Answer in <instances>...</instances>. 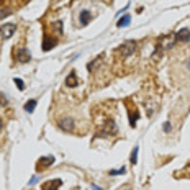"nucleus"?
I'll return each instance as SVG.
<instances>
[{"instance_id":"f257e3e1","label":"nucleus","mask_w":190,"mask_h":190,"mask_svg":"<svg viewBox=\"0 0 190 190\" xmlns=\"http://www.w3.org/2000/svg\"><path fill=\"white\" fill-rule=\"evenodd\" d=\"M16 31V25H13V23H7V25H3L2 28H0V36L3 38V39H8V38H12L13 34Z\"/></svg>"},{"instance_id":"f03ea898","label":"nucleus","mask_w":190,"mask_h":190,"mask_svg":"<svg viewBox=\"0 0 190 190\" xmlns=\"http://www.w3.org/2000/svg\"><path fill=\"white\" fill-rule=\"evenodd\" d=\"M118 51H120V54H121L123 57H128V56H131V54L136 51V43H134V41H126Z\"/></svg>"},{"instance_id":"7ed1b4c3","label":"nucleus","mask_w":190,"mask_h":190,"mask_svg":"<svg viewBox=\"0 0 190 190\" xmlns=\"http://www.w3.org/2000/svg\"><path fill=\"white\" fill-rule=\"evenodd\" d=\"M57 126H59L63 131H66V133H71V131H74L75 123H74L72 118H61L59 121H57Z\"/></svg>"},{"instance_id":"20e7f679","label":"nucleus","mask_w":190,"mask_h":190,"mask_svg":"<svg viewBox=\"0 0 190 190\" xmlns=\"http://www.w3.org/2000/svg\"><path fill=\"white\" fill-rule=\"evenodd\" d=\"M56 44H57L56 38L49 36V34H44V38H43V51H51Z\"/></svg>"},{"instance_id":"39448f33","label":"nucleus","mask_w":190,"mask_h":190,"mask_svg":"<svg viewBox=\"0 0 190 190\" xmlns=\"http://www.w3.org/2000/svg\"><path fill=\"white\" fill-rule=\"evenodd\" d=\"M53 164H54V157L53 156L41 157L39 161H38V164H36V171L39 172L41 169H46V167H49V165H53Z\"/></svg>"},{"instance_id":"423d86ee","label":"nucleus","mask_w":190,"mask_h":190,"mask_svg":"<svg viewBox=\"0 0 190 190\" xmlns=\"http://www.w3.org/2000/svg\"><path fill=\"white\" fill-rule=\"evenodd\" d=\"M61 184H63V180H61V179H53V180L44 182V184L41 185V190H57Z\"/></svg>"},{"instance_id":"0eeeda50","label":"nucleus","mask_w":190,"mask_h":190,"mask_svg":"<svg viewBox=\"0 0 190 190\" xmlns=\"http://www.w3.org/2000/svg\"><path fill=\"white\" fill-rule=\"evenodd\" d=\"M190 39V30L189 28H182L180 31L175 33V41L177 43H187Z\"/></svg>"},{"instance_id":"6e6552de","label":"nucleus","mask_w":190,"mask_h":190,"mask_svg":"<svg viewBox=\"0 0 190 190\" xmlns=\"http://www.w3.org/2000/svg\"><path fill=\"white\" fill-rule=\"evenodd\" d=\"M16 59L20 61V63H28L30 59H31V56H30V53L23 48V49H18L16 51Z\"/></svg>"},{"instance_id":"1a4fd4ad","label":"nucleus","mask_w":190,"mask_h":190,"mask_svg":"<svg viewBox=\"0 0 190 190\" xmlns=\"http://www.w3.org/2000/svg\"><path fill=\"white\" fill-rule=\"evenodd\" d=\"M66 84L69 85V87H77L79 85V80H77V75H75V72L72 71L71 74H69V77L66 79Z\"/></svg>"},{"instance_id":"9d476101","label":"nucleus","mask_w":190,"mask_h":190,"mask_svg":"<svg viewBox=\"0 0 190 190\" xmlns=\"http://www.w3.org/2000/svg\"><path fill=\"white\" fill-rule=\"evenodd\" d=\"M90 20H92V13L89 12V10L80 12V23H82V26L89 25V22H90Z\"/></svg>"},{"instance_id":"9b49d317","label":"nucleus","mask_w":190,"mask_h":190,"mask_svg":"<svg viewBox=\"0 0 190 190\" xmlns=\"http://www.w3.org/2000/svg\"><path fill=\"white\" fill-rule=\"evenodd\" d=\"M130 22H131V16L130 15H125L123 18H120L118 22H116V26H118V28H123V26L130 25Z\"/></svg>"},{"instance_id":"f8f14e48","label":"nucleus","mask_w":190,"mask_h":190,"mask_svg":"<svg viewBox=\"0 0 190 190\" xmlns=\"http://www.w3.org/2000/svg\"><path fill=\"white\" fill-rule=\"evenodd\" d=\"M34 107H36V100H34V98H31L30 102L25 103V110H26L28 113H33V112H34Z\"/></svg>"},{"instance_id":"ddd939ff","label":"nucleus","mask_w":190,"mask_h":190,"mask_svg":"<svg viewBox=\"0 0 190 190\" xmlns=\"http://www.w3.org/2000/svg\"><path fill=\"white\" fill-rule=\"evenodd\" d=\"M138 151H139L138 148H134V149L131 151V157H130V162H131V164H136V162H138Z\"/></svg>"},{"instance_id":"4468645a","label":"nucleus","mask_w":190,"mask_h":190,"mask_svg":"<svg viewBox=\"0 0 190 190\" xmlns=\"http://www.w3.org/2000/svg\"><path fill=\"white\" fill-rule=\"evenodd\" d=\"M126 172V167H121V169H118V171H110L108 174L110 175H120V174H125Z\"/></svg>"},{"instance_id":"2eb2a0df","label":"nucleus","mask_w":190,"mask_h":190,"mask_svg":"<svg viewBox=\"0 0 190 190\" xmlns=\"http://www.w3.org/2000/svg\"><path fill=\"white\" fill-rule=\"evenodd\" d=\"M13 82L16 84V87H18L20 90H23V89H25V85H23V80H22V79H15Z\"/></svg>"},{"instance_id":"dca6fc26","label":"nucleus","mask_w":190,"mask_h":190,"mask_svg":"<svg viewBox=\"0 0 190 190\" xmlns=\"http://www.w3.org/2000/svg\"><path fill=\"white\" fill-rule=\"evenodd\" d=\"M7 103H8L7 97H3V94H0V105H7Z\"/></svg>"},{"instance_id":"f3484780","label":"nucleus","mask_w":190,"mask_h":190,"mask_svg":"<svg viewBox=\"0 0 190 190\" xmlns=\"http://www.w3.org/2000/svg\"><path fill=\"white\" fill-rule=\"evenodd\" d=\"M185 67H187V71L190 72V57H189L187 61H185Z\"/></svg>"},{"instance_id":"a211bd4d","label":"nucleus","mask_w":190,"mask_h":190,"mask_svg":"<svg viewBox=\"0 0 190 190\" xmlns=\"http://www.w3.org/2000/svg\"><path fill=\"white\" fill-rule=\"evenodd\" d=\"M164 130H165V131H171V123H165V125H164Z\"/></svg>"},{"instance_id":"6ab92c4d","label":"nucleus","mask_w":190,"mask_h":190,"mask_svg":"<svg viewBox=\"0 0 190 190\" xmlns=\"http://www.w3.org/2000/svg\"><path fill=\"white\" fill-rule=\"evenodd\" d=\"M92 189H94V190H102L100 187H97V185H92Z\"/></svg>"},{"instance_id":"aec40b11","label":"nucleus","mask_w":190,"mask_h":190,"mask_svg":"<svg viewBox=\"0 0 190 190\" xmlns=\"http://www.w3.org/2000/svg\"><path fill=\"white\" fill-rule=\"evenodd\" d=\"M2 126H3V121H2V120H0V130H2Z\"/></svg>"}]
</instances>
